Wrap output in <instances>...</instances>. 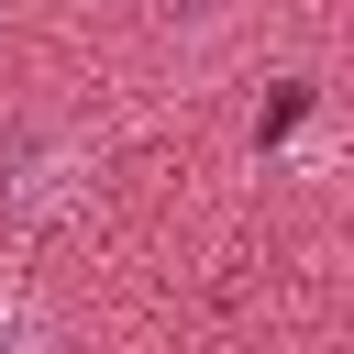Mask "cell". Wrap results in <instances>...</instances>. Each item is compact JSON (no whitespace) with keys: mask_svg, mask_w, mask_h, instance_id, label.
Wrapping results in <instances>:
<instances>
[{"mask_svg":"<svg viewBox=\"0 0 354 354\" xmlns=\"http://www.w3.org/2000/svg\"><path fill=\"white\" fill-rule=\"evenodd\" d=\"M0 354H11V332H0Z\"/></svg>","mask_w":354,"mask_h":354,"instance_id":"1","label":"cell"}]
</instances>
